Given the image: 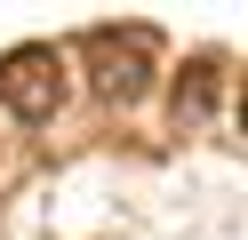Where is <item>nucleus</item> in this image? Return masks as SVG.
Instances as JSON below:
<instances>
[{
	"label": "nucleus",
	"mask_w": 248,
	"mask_h": 240,
	"mask_svg": "<svg viewBox=\"0 0 248 240\" xmlns=\"http://www.w3.org/2000/svg\"><path fill=\"white\" fill-rule=\"evenodd\" d=\"M80 72H88V88L104 96V104H144L152 96V80H160V48H152V32H120V24H96L80 40Z\"/></svg>",
	"instance_id": "1"
},
{
	"label": "nucleus",
	"mask_w": 248,
	"mask_h": 240,
	"mask_svg": "<svg viewBox=\"0 0 248 240\" xmlns=\"http://www.w3.org/2000/svg\"><path fill=\"white\" fill-rule=\"evenodd\" d=\"M0 104H8V120L48 128L64 112V56L56 48H8L0 56Z\"/></svg>",
	"instance_id": "2"
},
{
	"label": "nucleus",
	"mask_w": 248,
	"mask_h": 240,
	"mask_svg": "<svg viewBox=\"0 0 248 240\" xmlns=\"http://www.w3.org/2000/svg\"><path fill=\"white\" fill-rule=\"evenodd\" d=\"M216 88H224L216 56H192V64L176 72V88H168V120H176V128H200V120L216 112Z\"/></svg>",
	"instance_id": "3"
},
{
	"label": "nucleus",
	"mask_w": 248,
	"mask_h": 240,
	"mask_svg": "<svg viewBox=\"0 0 248 240\" xmlns=\"http://www.w3.org/2000/svg\"><path fill=\"white\" fill-rule=\"evenodd\" d=\"M232 120H240V136H248V88H240V112H232Z\"/></svg>",
	"instance_id": "4"
}]
</instances>
